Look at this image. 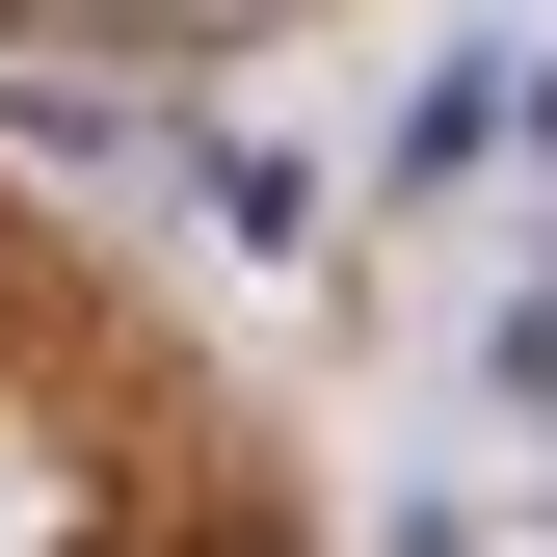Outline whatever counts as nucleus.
Wrapping results in <instances>:
<instances>
[{"label":"nucleus","instance_id":"nucleus-1","mask_svg":"<svg viewBox=\"0 0 557 557\" xmlns=\"http://www.w3.org/2000/svg\"><path fill=\"white\" fill-rule=\"evenodd\" d=\"M107 27H265V0H107Z\"/></svg>","mask_w":557,"mask_h":557},{"label":"nucleus","instance_id":"nucleus-2","mask_svg":"<svg viewBox=\"0 0 557 557\" xmlns=\"http://www.w3.org/2000/svg\"><path fill=\"white\" fill-rule=\"evenodd\" d=\"M186 557H293V531H186Z\"/></svg>","mask_w":557,"mask_h":557},{"label":"nucleus","instance_id":"nucleus-3","mask_svg":"<svg viewBox=\"0 0 557 557\" xmlns=\"http://www.w3.org/2000/svg\"><path fill=\"white\" fill-rule=\"evenodd\" d=\"M531 107H557V81H531Z\"/></svg>","mask_w":557,"mask_h":557}]
</instances>
